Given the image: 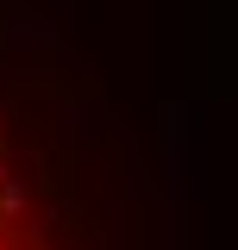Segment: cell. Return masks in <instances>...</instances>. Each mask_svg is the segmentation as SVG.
Wrapping results in <instances>:
<instances>
[{"label": "cell", "instance_id": "1", "mask_svg": "<svg viewBox=\"0 0 238 250\" xmlns=\"http://www.w3.org/2000/svg\"><path fill=\"white\" fill-rule=\"evenodd\" d=\"M0 182H6V163H0Z\"/></svg>", "mask_w": 238, "mask_h": 250}]
</instances>
